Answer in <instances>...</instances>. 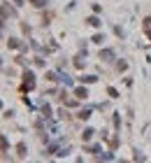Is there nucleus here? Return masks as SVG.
Returning <instances> with one entry per match:
<instances>
[{"instance_id": "obj_2", "label": "nucleus", "mask_w": 151, "mask_h": 163, "mask_svg": "<svg viewBox=\"0 0 151 163\" xmlns=\"http://www.w3.org/2000/svg\"><path fill=\"white\" fill-rule=\"evenodd\" d=\"M33 2H35L37 7H42V2H44V0H33Z\"/></svg>"}, {"instance_id": "obj_1", "label": "nucleus", "mask_w": 151, "mask_h": 163, "mask_svg": "<svg viewBox=\"0 0 151 163\" xmlns=\"http://www.w3.org/2000/svg\"><path fill=\"white\" fill-rule=\"evenodd\" d=\"M144 30H146V35L151 37V19H144Z\"/></svg>"}]
</instances>
